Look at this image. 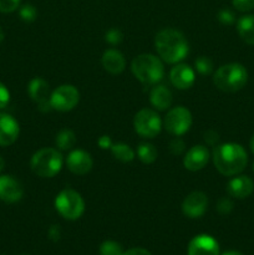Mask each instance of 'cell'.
Masks as SVG:
<instances>
[{
	"instance_id": "obj_20",
	"label": "cell",
	"mask_w": 254,
	"mask_h": 255,
	"mask_svg": "<svg viewBox=\"0 0 254 255\" xmlns=\"http://www.w3.org/2000/svg\"><path fill=\"white\" fill-rule=\"evenodd\" d=\"M149 101L154 109L159 111H164L171 107L172 101H173V95L171 90L164 85H156L149 92Z\"/></svg>"
},
{
	"instance_id": "obj_23",
	"label": "cell",
	"mask_w": 254,
	"mask_h": 255,
	"mask_svg": "<svg viewBox=\"0 0 254 255\" xmlns=\"http://www.w3.org/2000/svg\"><path fill=\"white\" fill-rule=\"evenodd\" d=\"M111 153L117 161L122 162V163L132 162L134 159V156H136L133 149H132L128 144L124 143V142H119V143L112 144Z\"/></svg>"
},
{
	"instance_id": "obj_34",
	"label": "cell",
	"mask_w": 254,
	"mask_h": 255,
	"mask_svg": "<svg viewBox=\"0 0 254 255\" xmlns=\"http://www.w3.org/2000/svg\"><path fill=\"white\" fill-rule=\"evenodd\" d=\"M10 101V92L2 82H0V110L5 109Z\"/></svg>"
},
{
	"instance_id": "obj_43",
	"label": "cell",
	"mask_w": 254,
	"mask_h": 255,
	"mask_svg": "<svg viewBox=\"0 0 254 255\" xmlns=\"http://www.w3.org/2000/svg\"><path fill=\"white\" fill-rule=\"evenodd\" d=\"M253 172H254V163H253Z\"/></svg>"
},
{
	"instance_id": "obj_18",
	"label": "cell",
	"mask_w": 254,
	"mask_h": 255,
	"mask_svg": "<svg viewBox=\"0 0 254 255\" xmlns=\"http://www.w3.org/2000/svg\"><path fill=\"white\" fill-rule=\"evenodd\" d=\"M227 192L231 197L244 199L254 192V182L248 176H237L227 184Z\"/></svg>"
},
{
	"instance_id": "obj_15",
	"label": "cell",
	"mask_w": 254,
	"mask_h": 255,
	"mask_svg": "<svg viewBox=\"0 0 254 255\" xmlns=\"http://www.w3.org/2000/svg\"><path fill=\"white\" fill-rule=\"evenodd\" d=\"M20 127L16 120L7 114L0 112V146H11L17 139Z\"/></svg>"
},
{
	"instance_id": "obj_33",
	"label": "cell",
	"mask_w": 254,
	"mask_h": 255,
	"mask_svg": "<svg viewBox=\"0 0 254 255\" xmlns=\"http://www.w3.org/2000/svg\"><path fill=\"white\" fill-rule=\"evenodd\" d=\"M184 147L186 146H184L183 139L179 138V136H176V138L172 139L171 143H169V151L174 156H179L184 151Z\"/></svg>"
},
{
	"instance_id": "obj_7",
	"label": "cell",
	"mask_w": 254,
	"mask_h": 255,
	"mask_svg": "<svg viewBox=\"0 0 254 255\" xmlns=\"http://www.w3.org/2000/svg\"><path fill=\"white\" fill-rule=\"evenodd\" d=\"M161 117L154 110L142 109L133 119L134 131L143 138H154L162 129Z\"/></svg>"
},
{
	"instance_id": "obj_42",
	"label": "cell",
	"mask_w": 254,
	"mask_h": 255,
	"mask_svg": "<svg viewBox=\"0 0 254 255\" xmlns=\"http://www.w3.org/2000/svg\"><path fill=\"white\" fill-rule=\"evenodd\" d=\"M2 40H4V31H2V29L0 27V44L2 42Z\"/></svg>"
},
{
	"instance_id": "obj_17",
	"label": "cell",
	"mask_w": 254,
	"mask_h": 255,
	"mask_svg": "<svg viewBox=\"0 0 254 255\" xmlns=\"http://www.w3.org/2000/svg\"><path fill=\"white\" fill-rule=\"evenodd\" d=\"M169 80L176 89L187 90L194 84L196 74L189 65L177 64L169 72Z\"/></svg>"
},
{
	"instance_id": "obj_2",
	"label": "cell",
	"mask_w": 254,
	"mask_h": 255,
	"mask_svg": "<svg viewBox=\"0 0 254 255\" xmlns=\"http://www.w3.org/2000/svg\"><path fill=\"white\" fill-rule=\"evenodd\" d=\"M154 47L159 59L167 64H178L188 54V41L176 29H163L154 37Z\"/></svg>"
},
{
	"instance_id": "obj_19",
	"label": "cell",
	"mask_w": 254,
	"mask_h": 255,
	"mask_svg": "<svg viewBox=\"0 0 254 255\" xmlns=\"http://www.w3.org/2000/svg\"><path fill=\"white\" fill-rule=\"evenodd\" d=\"M102 66L107 72L112 75H119L126 67V60L122 52H120L116 49H109L102 55Z\"/></svg>"
},
{
	"instance_id": "obj_6",
	"label": "cell",
	"mask_w": 254,
	"mask_h": 255,
	"mask_svg": "<svg viewBox=\"0 0 254 255\" xmlns=\"http://www.w3.org/2000/svg\"><path fill=\"white\" fill-rule=\"evenodd\" d=\"M55 208L62 218L76 221L84 214L85 201L79 192L71 188L64 189L55 198Z\"/></svg>"
},
{
	"instance_id": "obj_8",
	"label": "cell",
	"mask_w": 254,
	"mask_h": 255,
	"mask_svg": "<svg viewBox=\"0 0 254 255\" xmlns=\"http://www.w3.org/2000/svg\"><path fill=\"white\" fill-rule=\"evenodd\" d=\"M192 114L183 106H177L167 112L163 120V126L167 132L173 136H182L189 131L192 126Z\"/></svg>"
},
{
	"instance_id": "obj_39",
	"label": "cell",
	"mask_w": 254,
	"mask_h": 255,
	"mask_svg": "<svg viewBox=\"0 0 254 255\" xmlns=\"http://www.w3.org/2000/svg\"><path fill=\"white\" fill-rule=\"evenodd\" d=\"M223 255H243V254L239 253V252H236V251H231V252H226Z\"/></svg>"
},
{
	"instance_id": "obj_9",
	"label": "cell",
	"mask_w": 254,
	"mask_h": 255,
	"mask_svg": "<svg viewBox=\"0 0 254 255\" xmlns=\"http://www.w3.org/2000/svg\"><path fill=\"white\" fill-rule=\"evenodd\" d=\"M80 101V92L72 85H61L51 92L50 105L52 110L60 112L71 111Z\"/></svg>"
},
{
	"instance_id": "obj_3",
	"label": "cell",
	"mask_w": 254,
	"mask_h": 255,
	"mask_svg": "<svg viewBox=\"0 0 254 255\" xmlns=\"http://www.w3.org/2000/svg\"><path fill=\"white\" fill-rule=\"evenodd\" d=\"M131 70L134 77L143 85H156L164 75L162 60L152 54H141L132 60Z\"/></svg>"
},
{
	"instance_id": "obj_25",
	"label": "cell",
	"mask_w": 254,
	"mask_h": 255,
	"mask_svg": "<svg viewBox=\"0 0 254 255\" xmlns=\"http://www.w3.org/2000/svg\"><path fill=\"white\" fill-rule=\"evenodd\" d=\"M124 249L121 244L114 241H106L100 247V254L101 255H124Z\"/></svg>"
},
{
	"instance_id": "obj_22",
	"label": "cell",
	"mask_w": 254,
	"mask_h": 255,
	"mask_svg": "<svg viewBox=\"0 0 254 255\" xmlns=\"http://www.w3.org/2000/svg\"><path fill=\"white\" fill-rule=\"evenodd\" d=\"M76 142V134L70 128H64L59 131V133L56 134V138H55V143H56L59 151H70V149L74 148Z\"/></svg>"
},
{
	"instance_id": "obj_16",
	"label": "cell",
	"mask_w": 254,
	"mask_h": 255,
	"mask_svg": "<svg viewBox=\"0 0 254 255\" xmlns=\"http://www.w3.org/2000/svg\"><path fill=\"white\" fill-rule=\"evenodd\" d=\"M209 161V151L206 146L197 144L187 151L183 158V164L188 171L197 172L203 169Z\"/></svg>"
},
{
	"instance_id": "obj_27",
	"label": "cell",
	"mask_w": 254,
	"mask_h": 255,
	"mask_svg": "<svg viewBox=\"0 0 254 255\" xmlns=\"http://www.w3.org/2000/svg\"><path fill=\"white\" fill-rule=\"evenodd\" d=\"M19 15L21 17V20H24V21L32 22L35 21V19L37 16V10L34 5L25 4L19 9Z\"/></svg>"
},
{
	"instance_id": "obj_13",
	"label": "cell",
	"mask_w": 254,
	"mask_h": 255,
	"mask_svg": "<svg viewBox=\"0 0 254 255\" xmlns=\"http://www.w3.org/2000/svg\"><path fill=\"white\" fill-rule=\"evenodd\" d=\"M24 196L22 184L11 176H0V201L6 203H16Z\"/></svg>"
},
{
	"instance_id": "obj_41",
	"label": "cell",
	"mask_w": 254,
	"mask_h": 255,
	"mask_svg": "<svg viewBox=\"0 0 254 255\" xmlns=\"http://www.w3.org/2000/svg\"><path fill=\"white\" fill-rule=\"evenodd\" d=\"M251 149H252V152L254 153V134H253V137H252V139H251Z\"/></svg>"
},
{
	"instance_id": "obj_10",
	"label": "cell",
	"mask_w": 254,
	"mask_h": 255,
	"mask_svg": "<svg viewBox=\"0 0 254 255\" xmlns=\"http://www.w3.org/2000/svg\"><path fill=\"white\" fill-rule=\"evenodd\" d=\"M27 94L32 101L39 105V110L41 112H50L52 110L50 105V86L46 80L42 77H35L27 85Z\"/></svg>"
},
{
	"instance_id": "obj_32",
	"label": "cell",
	"mask_w": 254,
	"mask_h": 255,
	"mask_svg": "<svg viewBox=\"0 0 254 255\" xmlns=\"http://www.w3.org/2000/svg\"><path fill=\"white\" fill-rule=\"evenodd\" d=\"M218 20L223 25H232L236 21V15H234V12L232 10L222 9L218 12Z\"/></svg>"
},
{
	"instance_id": "obj_31",
	"label": "cell",
	"mask_w": 254,
	"mask_h": 255,
	"mask_svg": "<svg viewBox=\"0 0 254 255\" xmlns=\"http://www.w3.org/2000/svg\"><path fill=\"white\" fill-rule=\"evenodd\" d=\"M233 209V202L228 197H223L217 203V211L221 214H229Z\"/></svg>"
},
{
	"instance_id": "obj_28",
	"label": "cell",
	"mask_w": 254,
	"mask_h": 255,
	"mask_svg": "<svg viewBox=\"0 0 254 255\" xmlns=\"http://www.w3.org/2000/svg\"><path fill=\"white\" fill-rule=\"evenodd\" d=\"M105 40L109 42L110 45H119L121 44L124 40V34L120 29L117 27H112V29L107 30L106 35H105Z\"/></svg>"
},
{
	"instance_id": "obj_36",
	"label": "cell",
	"mask_w": 254,
	"mask_h": 255,
	"mask_svg": "<svg viewBox=\"0 0 254 255\" xmlns=\"http://www.w3.org/2000/svg\"><path fill=\"white\" fill-rule=\"evenodd\" d=\"M49 238L52 242H57L61 238V228H60L59 224H54V226L50 227L49 229Z\"/></svg>"
},
{
	"instance_id": "obj_5",
	"label": "cell",
	"mask_w": 254,
	"mask_h": 255,
	"mask_svg": "<svg viewBox=\"0 0 254 255\" xmlns=\"http://www.w3.org/2000/svg\"><path fill=\"white\" fill-rule=\"evenodd\" d=\"M64 157L57 148H41L35 152L30 161V167L36 176L52 178L62 168Z\"/></svg>"
},
{
	"instance_id": "obj_38",
	"label": "cell",
	"mask_w": 254,
	"mask_h": 255,
	"mask_svg": "<svg viewBox=\"0 0 254 255\" xmlns=\"http://www.w3.org/2000/svg\"><path fill=\"white\" fill-rule=\"evenodd\" d=\"M124 255H152L149 253L148 251L146 249H142V248H132L129 251L125 252Z\"/></svg>"
},
{
	"instance_id": "obj_35",
	"label": "cell",
	"mask_w": 254,
	"mask_h": 255,
	"mask_svg": "<svg viewBox=\"0 0 254 255\" xmlns=\"http://www.w3.org/2000/svg\"><path fill=\"white\" fill-rule=\"evenodd\" d=\"M204 141L208 144H211V146H216L219 141L218 133L216 131H213V129H209V131H207L204 133Z\"/></svg>"
},
{
	"instance_id": "obj_4",
	"label": "cell",
	"mask_w": 254,
	"mask_h": 255,
	"mask_svg": "<svg viewBox=\"0 0 254 255\" xmlns=\"http://www.w3.org/2000/svg\"><path fill=\"white\" fill-rule=\"evenodd\" d=\"M248 81L246 67L238 62H231L219 67L213 75V82L221 91L237 92Z\"/></svg>"
},
{
	"instance_id": "obj_26",
	"label": "cell",
	"mask_w": 254,
	"mask_h": 255,
	"mask_svg": "<svg viewBox=\"0 0 254 255\" xmlns=\"http://www.w3.org/2000/svg\"><path fill=\"white\" fill-rule=\"evenodd\" d=\"M194 69L201 75H211L213 71V62L209 57L199 56L194 61Z\"/></svg>"
},
{
	"instance_id": "obj_24",
	"label": "cell",
	"mask_w": 254,
	"mask_h": 255,
	"mask_svg": "<svg viewBox=\"0 0 254 255\" xmlns=\"http://www.w3.org/2000/svg\"><path fill=\"white\" fill-rule=\"evenodd\" d=\"M137 156L143 163L151 164L157 159L158 152H157L156 147L153 144L144 142V143H139L138 147H137Z\"/></svg>"
},
{
	"instance_id": "obj_14",
	"label": "cell",
	"mask_w": 254,
	"mask_h": 255,
	"mask_svg": "<svg viewBox=\"0 0 254 255\" xmlns=\"http://www.w3.org/2000/svg\"><path fill=\"white\" fill-rule=\"evenodd\" d=\"M188 255H219L218 242L211 236L201 234L189 242Z\"/></svg>"
},
{
	"instance_id": "obj_1",
	"label": "cell",
	"mask_w": 254,
	"mask_h": 255,
	"mask_svg": "<svg viewBox=\"0 0 254 255\" xmlns=\"http://www.w3.org/2000/svg\"><path fill=\"white\" fill-rule=\"evenodd\" d=\"M212 158L217 171L226 177L237 176L244 171L248 163V154L246 149L241 144L233 142L214 147Z\"/></svg>"
},
{
	"instance_id": "obj_40",
	"label": "cell",
	"mask_w": 254,
	"mask_h": 255,
	"mask_svg": "<svg viewBox=\"0 0 254 255\" xmlns=\"http://www.w3.org/2000/svg\"><path fill=\"white\" fill-rule=\"evenodd\" d=\"M4 167H5V162H4V159H2L1 157H0V172H1L2 169H4Z\"/></svg>"
},
{
	"instance_id": "obj_37",
	"label": "cell",
	"mask_w": 254,
	"mask_h": 255,
	"mask_svg": "<svg viewBox=\"0 0 254 255\" xmlns=\"http://www.w3.org/2000/svg\"><path fill=\"white\" fill-rule=\"evenodd\" d=\"M97 144L100 146V148L102 149H111L112 147V141H111V137L107 136V134H104V136L100 137L99 139H97Z\"/></svg>"
},
{
	"instance_id": "obj_21",
	"label": "cell",
	"mask_w": 254,
	"mask_h": 255,
	"mask_svg": "<svg viewBox=\"0 0 254 255\" xmlns=\"http://www.w3.org/2000/svg\"><path fill=\"white\" fill-rule=\"evenodd\" d=\"M237 30L241 39L254 46V15H244L237 22Z\"/></svg>"
},
{
	"instance_id": "obj_29",
	"label": "cell",
	"mask_w": 254,
	"mask_h": 255,
	"mask_svg": "<svg viewBox=\"0 0 254 255\" xmlns=\"http://www.w3.org/2000/svg\"><path fill=\"white\" fill-rule=\"evenodd\" d=\"M232 4L242 12H248L254 9V0H232Z\"/></svg>"
},
{
	"instance_id": "obj_30",
	"label": "cell",
	"mask_w": 254,
	"mask_h": 255,
	"mask_svg": "<svg viewBox=\"0 0 254 255\" xmlns=\"http://www.w3.org/2000/svg\"><path fill=\"white\" fill-rule=\"evenodd\" d=\"M20 6V0H0V12H12Z\"/></svg>"
},
{
	"instance_id": "obj_12",
	"label": "cell",
	"mask_w": 254,
	"mask_h": 255,
	"mask_svg": "<svg viewBox=\"0 0 254 255\" xmlns=\"http://www.w3.org/2000/svg\"><path fill=\"white\" fill-rule=\"evenodd\" d=\"M66 166L69 171H71L74 174L77 176H84L89 173L94 166V159L91 154L87 153L86 151L82 149H74L69 153L66 158Z\"/></svg>"
},
{
	"instance_id": "obj_11",
	"label": "cell",
	"mask_w": 254,
	"mask_h": 255,
	"mask_svg": "<svg viewBox=\"0 0 254 255\" xmlns=\"http://www.w3.org/2000/svg\"><path fill=\"white\" fill-rule=\"evenodd\" d=\"M208 207V198L203 192H192L184 198L182 211L188 218H199L203 216Z\"/></svg>"
}]
</instances>
